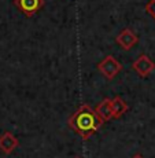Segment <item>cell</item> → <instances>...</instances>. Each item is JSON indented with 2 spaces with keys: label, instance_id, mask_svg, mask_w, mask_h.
Segmentation results:
<instances>
[{
  "label": "cell",
  "instance_id": "8992f818",
  "mask_svg": "<svg viewBox=\"0 0 155 158\" xmlns=\"http://www.w3.org/2000/svg\"><path fill=\"white\" fill-rule=\"evenodd\" d=\"M18 144H19V142L15 138L14 133L4 132L0 135V150L4 154H11L18 147Z\"/></svg>",
  "mask_w": 155,
  "mask_h": 158
},
{
  "label": "cell",
  "instance_id": "6da1fadb",
  "mask_svg": "<svg viewBox=\"0 0 155 158\" xmlns=\"http://www.w3.org/2000/svg\"><path fill=\"white\" fill-rule=\"evenodd\" d=\"M102 123L96 111L88 105L80 106L69 118V127L84 140L89 139L100 128Z\"/></svg>",
  "mask_w": 155,
  "mask_h": 158
},
{
  "label": "cell",
  "instance_id": "ba28073f",
  "mask_svg": "<svg viewBox=\"0 0 155 158\" xmlns=\"http://www.w3.org/2000/svg\"><path fill=\"white\" fill-rule=\"evenodd\" d=\"M111 110H113V118H120L121 115H124L128 110V105L120 96H115L111 99Z\"/></svg>",
  "mask_w": 155,
  "mask_h": 158
},
{
  "label": "cell",
  "instance_id": "3957f363",
  "mask_svg": "<svg viewBox=\"0 0 155 158\" xmlns=\"http://www.w3.org/2000/svg\"><path fill=\"white\" fill-rule=\"evenodd\" d=\"M14 4L25 17H32L44 6V0H14Z\"/></svg>",
  "mask_w": 155,
  "mask_h": 158
},
{
  "label": "cell",
  "instance_id": "7a4b0ae2",
  "mask_svg": "<svg viewBox=\"0 0 155 158\" xmlns=\"http://www.w3.org/2000/svg\"><path fill=\"white\" fill-rule=\"evenodd\" d=\"M98 69L106 78L113 80L115 76L122 70V65H121L113 55H107L102 62L98 63Z\"/></svg>",
  "mask_w": 155,
  "mask_h": 158
},
{
  "label": "cell",
  "instance_id": "9c48e42d",
  "mask_svg": "<svg viewBox=\"0 0 155 158\" xmlns=\"http://www.w3.org/2000/svg\"><path fill=\"white\" fill-rule=\"evenodd\" d=\"M145 11H147V13L155 19V0H150V2L147 3V6H145Z\"/></svg>",
  "mask_w": 155,
  "mask_h": 158
},
{
  "label": "cell",
  "instance_id": "8fae6325",
  "mask_svg": "<svg viewBox=\"0 0 155 158\" xmlns=\"http://www.w3.org/2000/svg\"><path fill=\"white\" fill-rule=\"evenodd\" d=\"M74 158H80V157H74Z\"/></svg>",
  "mask_w": 155,
  "mask_h": 158
},
{
  "label": "cell",
  "instance_id": "277c9868",
  "mask_svg": "<svg viewBox=\"0 0 155 158\" xmlns=\"http://www.w3.org/2000/svg\"><path fill=\"white\" fill-rule=\"evenodd\" d=\"M132 68L135 69L139 76L147 77L151 72L155 70V63L151 60V58L148 55H144V54H143V55H140L132 63Z\"/></svg>",
  "mask_w": 155,
  "mask_h": 158
},
{
  "label": "cell",
  "instance_id": "30bf717a",
  "mask_svg": "<svg viewBox=\"0 0 155 158\" xmlns=\"http://www.w3.org/2000/svg\"><path fill=\"white\" fill-rule=\"evenodd\" d=\"M132 158H144V157H143L141 154H139V153H137V154H135V156H133Z\"/></svg>",
  "mask_w": 155,
  "mask_h": 158
},
{
  "label": "cell",
  "instance_id": "52a82bcc",
  "mask_svg": "<svg viewBox=\"0 0 155 158\" xmlns=\"http://www.w3.org/2000/svg\"><path fill=\"white\" fill-rule=\"evenodd\" d=\"M96 114L99 115V118L104 123V121H110L113 118V110H111V99L104 98L102 102L96 106L95 109Z\"/></svg>",
  "mask_w": 155,
  "mask_h": 158
},
{
  "label": "cell",
  "instance_id": "5b68a950",
  "mask_svg": "<svg viewBox=\"0 0 155 158\" xmlns=\"http://www.w3.org/2000/svg\"><path fill=\"white\" fill-rule=\"evenodd\" d=\"M115 41H117V44L120 45L122 50L128 51V50H130V48H132L136 43H137L139 37L136 36V33L132 32L130 29H124L122 32L115 37Z\"/></svg>",
  "mask_w": 155,
  "mask_h": 158
}]
</instances>
